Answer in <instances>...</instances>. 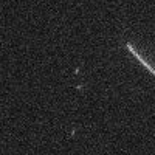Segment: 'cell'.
<instances>
[{
  "label": "cell",
  "mask_w": 155,
  "mask_h": 155,
  "mask_svg": "<svg viewBox=\"0 0 155 155\" xmlns=\"http://www.w3.org/2000/svg\"><path fill=\"white\" fill-rule=\"evenodd\" d=\"M126 47H127V50L130 51V53H132V54H134V56H135V58H137V59H138V61H140L141 64H143V65H144V67H146V68H147V70H149V71H150V73H152V74L155 76V68H153V67L150 65V64H149V62H146V61H144L143 58H141V54L138 53V51H137V50H135V48H134V47H132L130 44H127Z\"/></svg>",
  "instance_id": "cell-1"
}]
</instances>
